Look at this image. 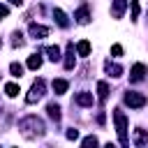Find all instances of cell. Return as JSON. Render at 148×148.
Segmentation results:
<instances>
[{"label": "cell", "mask_w": 148, "mask_h": 148, "mask_svg": "<svg viewBox=\"0 0 148 148\" xmlns=\"http://www.w3.org/2000/svg\"><path fill=\"white\" fill-rule=\"evenodd\" d=\"M127 9V0H111V16L113 18H123Z\"/></svg>", "instance_id": "9"}, {"label": "cell", "mask_w": 148, "mask_h": 148, "mask_svg": "<svg viewBox=\"0 0 148 148\" xmlns=\"http://www.w3.org/2000/svg\"><path fill=\"white\" fill-rule=\"evenodd\" d=\"M18 132L23 139H42L46 134V125L39 116H23L18 120Z\"/></svg>", "instance_id": "1"}, {"label": "cell", "mask_w": 148, "mask_h": 148, "mask_svg": "<svg viewBox=\"0 0 148 148\" xmlns=\"http://www.w3.org/2000/svg\"><path fill=\"white\" fill-rule=\"evenodd\" d=\"M0 46H2V42H0Z\"/></svg>", "instance_id": "29"}, {"label": "cell", "mask_w": 148, "mask_h": 148, "mask_svg": "<svg viewBox=\"0 0 148 148\" xmlns=\"http://www.w3.org/2000/svg\"><path fill=\"white\" fill-rule=\"evenodd\" d=\"M76 53L83 56V58H88V56H90V42H88V39H81V42L76 44Z\"/></svg>", "instance_id": "16"}, {"label": "cell", "mask_w": 148, "mask_h": 148, "mask_svg": "<svg viewBox=\"0 0 148 148\" xmlns=\"http://www.w3.org/2000/svg\"><path fill=\"white\" fill-rule=\"evenodd\" d=\"M46 113H49V118H51V120H56V123L62 118V113H60V106H58V104H49V106H46Z\"/></svg>", "instance_id": "17"}, {"label": "cell", "mask_w": 148, "mask_h": 148, "mask_svg": "<svg viewBox=\"0 0 148 148\" xmlns=\"http://www.w3.org/2000/svg\"><path fill=\"white\" fill-rule=\"evenodd\" d=\"M5 92H7V97H16V95L21 92V88H18L16 83H7V86H5Z\"/></svg>", "instance_id": "22"}, {"label": "cell", "mask_w": 148, "mask_h": 148, "mask_svg": "<svg viewBox=\"0 0 148 148\" xmlns=\"http://www.w3.org/2000/svg\"><path fill=\"white\" fill-rule=\"evenodd\" d=\"M74 65H76V46H74V42H67V49H65V69L72 72Z\"/></svg>", "instance_id": "5"}, {"label": "cell", "mask_w": 148, "mask_h": 148, "mask_svg": "<svg viewBox=\"0 0 148 148\" xmlns=\"http://www.w3.org/2000/svg\"><path fill=\"white\" fill-rule=\"evenodd\" d=\"M7 14H9L7 5H0V21H2V18H7Z\"/></svg>", "instance_id": "27"}, {"label": "cell", "mask_w": 148, "mask_h": 148, "mask_svg": "<svg viewBox=\"0 0 148 148\" xmlns=\"http://www.w3.org/2000/svg\"><path fill=\"white\" fill-rule=\"evenodd\" d=\"M9 2H12V5H16V7H21V5H23V0H9Z\"/></svg>", "instance_id": "28"}, {"label": "cell", "mask_w": 148, "mask_h": 148, "mask_svg": "<svg viewBox=\"0 0 148 148\" xmlns=\"http://www.w3.org/2000/svg\"><path fill=\"white\" fill-rule=\"evenodd\" d=\"M104 69H106V74H109V76H113V79L123 76V67H120V65H116V62H111V60H106V62H104Z\"/></svg>", "instance_id": "12"}, {"label": "cell", "mask_w": 148, "mask_h": 148, "mask_svg": "<svg viewBox=\"0 0 148 148\" xmlns=\"http://www.w3.org/2000/svg\"><path fill=\"white\" fill-rule=\"evenodd\" d=\"M97 97H99V102H106V97H109V83L106 81H97Z\"/></svg>", "instance_id": "15"}, {"label": "cell", "mask_w": 148, "mask_h": 148, "mask_svg": "<svg viewBox=\"0 0 148 148\" xmlns=\"http://www.w3.org/2000/svg\"><path fill=\"white\" fill-rule=\"evenodd\" d=\"M123 99H125V104H127L130 109H141V106H146V95H143V92H136V90H127Z\"/></svg>", "instance_id": "4"}, {"label": "cell", "mask_w": 148, "mask_h": 148, "mask_svg": "<svg viewBox=\"0 0 148 148\" xmlns=\"http://www.w3.org/2000/svg\"><path fill=\"white\" fill-rule=\"evenodd\" d=\"M9 72H12V76L21 79V76H23V65H21V62H12V65H9Z\"/></svg>", "instance_id": "21"}, {"label": "cell", "mask_w": 148, "mask_h": 148, "mask_svg": "<svg viewBox=\"0 0 148 148\" xmlns=\"http://www.w3.org/2000/svg\"><path fill=\"white\" fill-rule=\"evenodd\" d=\"M130 5H132V21H136L139 18V0H130Z\"/></svg>", "instance_id": "23"}, {"label": "cell", "mask_w": 148, "mask_h": 148, "mask_svg": "<svg viewBox=\"0 0 148 148\" xmlns=\"http://www.w3.org/2000/svg\"><path fill=\"white\" fill-rule=\"evenodd\" d=\"M132 143H134V146H146V143H148V130L136 127V130L132 132Z\"/></svg>", "instance_id": "11"}, {"label": "cell", "mask_w": 148, "mask_h": 148, "mask_svg": "<svg viewBox=\"0 0 148 148\" xmlns=\"http://www.w3.org/2000/svg\"><path fill=\"white\" fill-rule=\"evenodd\" d=\"M23 44H25V39H23V35H21V30H14V32H12V46L18 49V46H23Z\"/></svg>", "instance_id": "20"}, {"label": "cell", "mask_w": 148, "mask_h": 148, "mask_svg": "<svg viewBox=\"0 0 148 148\" xmlns=\"http://www.w3.org/2000/svg\"><path fill=\"white\" fill-rule=\"evenodd\" d=\"M53 18H56V23H58L60 28H67V25H69V18H67V14H65L62 9H53Z\"/></svg>", "instance_id": "13"}, {"label": "cell", "mask_w": 148, "mask_h": 148, "mask_svg": "<svg viewBox=\"0 0 148 148\" xmlns=\"http://www.w3.org/2000/svg\"><path fill=\"white\" fill-rule=\"evenodd\" d=\"M44 95H46V81L44 79H35L30 90H28V95H25V104H37Z\"/></svg>", "instance_id": "3"}, {"label": "cell", "mask_w": 148, "mask_h": 148, "mask_svg": "<svg viewBox=\"0 0 148 148\" xmlns=\"http://www.w3.org/2000/svg\"><path fill=\"white\" fill-rule=\"evenodd\" d=\"M111 53H113L116 58H118V56H123V46H120V44H113V46H111Z\"/></svg>", "instance_id": "26"}, {"label": "cell", "mask_w": 148, "mask_h": 148, "mask_svg": "<svg viewBox=\"0 0 148 148\" xmlns=\"http://www.w3.org/2000/svg\"><path fill=\"white\" fill-rule=\"evenodd\" d=\"M97 143H99V141H97V136H92V134L81 141V146H86V148H88V146H97Z\"/></svg>", "instance_id": "24"}, {"label": "cell", "mask_w": 148, "mask_h": 148, "mask_svg": "<svg viewBox=\"0 0 148 148\" xmlns=\"http://www.w3.org/2000/svg\"><path fill=\"white\" fill-rule=\"evenodd\" d=\"M74 18H76V23L88 25V23H90V9H88V5H81V7L74 12Z\"/></svg>", "instance_id": "8"}, {"label": "cell", "mask_w": 148, "mask_h": 148, "mask_svg": "<svg viewBox=\"0 0 148 148\" xmlns=\"http://www.w3.org/2000/svg\"><path fill=\"white\" fill-rule=\"evenodd\" d=\"M113 123H116V132H118V141L120 146H130V136H127V116L120 109H113Z\"/></svg>", "instance_id": "2"}, {"label": "cell", "mask_w": 148, "mask_h": 148, "mask_svg": "<svg viewBox=\"0 0 148 148\" xmlns=\"http://www.w3.org/2000/svg\"><path fill=\"white\" fill-rule=\"evenodd\" d=\"M44 53L49 56V60H53V62H58L60 60V46H46L44 49Z\"/></svg>", "instance_id": "18"}, {"label": "cell", "mask_w": 148, "mask_h": 148, "mask_svg": "<svg viewBox=\"0 0 148 148\" xmlns=\"http://www.w3.org/2000/svg\"><path fill=\"white\" fill-rule=\"evenodd\" d=\"M28 32H30V37H35V39L49 37V28H46V25H39V23H30V25H28Z\"/></svg>", "instance_id": "7"}, {"label": "cell", "mask_w": 148, "mask_h": 148, "mask_svg": "<svg viewBox=\"0 0 148 148\" xmlns=\"http://www.w3.org/2000/svg\"><path fill=\"white\" fill-rule=\"evenodd\" d=\"M30 69H39L42 67V56L39 53H32V56H28V62H25Z\"/></svg>", "instance_id": "19"}, {"label": "cell", "mask_w": 148, "mask_h": 148, "mask_svg": "<svg viewBox=\"0 0 148 148\" xmlns=\"http://www.w3.org/2000/svg\"><path fill=\"white\" fill-rule=\"evenodd\" d=\"M65 136H67L69 141H76V139H79V130H74V127H72V130H67V132H65Z\"/></svg>", "instance_id": "25"}, {"label": "cell", "mask_w": 148, "mask_h": 148, "mask_svg": "<svg viewBox=\"0 0 148 148\" xmlns=\"http://www.w3.org/2000/svg\"><path fill=\"white\" fill-rule=\"evenodd\" d=\"M67 88H69V83H67L65 79H53V92H56V95H65Z\"/></svg>", "instance_id": "14"}, {"label": "cell", "mask_w": 148, "mask_h": 148, "mask_svg": "<svg viewBox=\"0 0 148 148\" xmlns=\"http://www.w3.org/2000/svg\"><path fill=\"white\" fill-rule=\"evenodd\" d=\"M74 102H76L79 106H92L95 97H92V92H86V90H81V92H76V95H74Z\"/></svg>", "instance_id": "10"}, {"label": "cell", "mask_w": 148, "mask_h": 148, "mask_svg": "<svg viewBox=\"0 0 148 148\" xmlns=\"http://www.w3.org/2000/svg\"><path fill=\"white\" fill-rule=\"evenodd\" d=\"M146 72H148V69H146V65L136 62V65L130 69V81H132V83H139V81H143V79H146Z\"/></svg>", "instance_id": "6"}]
</instances>
